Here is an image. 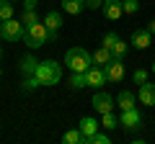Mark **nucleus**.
Masks as SVG:
<instances>
[{
	"instance_id": "obj_29",
	"label": "nucleus",
	"mask_w": 155,
	"mask_h": 144,
	"mask_svg": "<svg viewBox=\"0 0 155 144\" xmlns=\"http://www.w3.org/2000/svg\"><path fill=\"white\" fill-rule=\"evenodd\" d=\"M23 3V11H36V5H39V0H21Z\"/></svg>"
},
{
	"instance_id": "obj_35",
	"label": "nucleus",
	"mask_w": 155,
	"mask_h": 144,
	"mask_svg": "<svg viewBox=\"0 0 155 144\" xmlns=\"http://www.w3.org/2000/svg\"><path fill=\"white\" fill-rule=\"evenodd\" d=\"M13 3H18V0H13Z\"/></svg>"
},
{
	"instance_id": "obj_16",
	"label": "nucleus",
	"mask_w": 155,
	"mask_h": 144,
	"mask_svg": "<svg viewBox=\"0 0 155 144\" xmlns=\"http://www.w3.org/2000/svg\"><path fill=\"white\" fill-rule=\"evenodd\" d=\"M41 23H44L49 31H60V26H62V13H57V11L47 13V16L41 18Z\"/></svg>"
},
{
	"instance_id": "obj_17",
	"label": "nucleus",
	"mask_w": 155,
	"mask_h": 144,
	"mask_svg": "<svg viewBox=\"0 0 155 144\" xmlns=\"http://www.w3.org/2000/svg\"><path fill=\"white\" fill-rule=\"evenodd\" d=\"M36 67H39V59L34 54H26L21 59V64H18V70L23 72V75H34V72H36Z\"/></svg>"
},
{
	"instance_id": "obj_23",
	"label": "nucleus",
	"mask_w": 155,
	"mask_h": 144,
	"mask_svg": "<svg viewBox=\"0 0 155 144\" xmlns=\"http://www.w3.org/2000/svg\"><path fill=\"white\" fill-rule=\"evenodd\" d=\"M127 49H129V46L124 44L122 39H119V41H116L114 46H111V54H114V57H119V59H124V54H127Z\"/></svg>"
},
{
	"instance_id": "obj_15",
	"label": "nucleus",
	"mask_w": 155,
	"mask_h": 144,
	"mask_svg": "<svg viewBox=\"0 0 155 144\" xmlns=\"http://www.w3.org/2000/svg\"><path fill=\"white\" fill-rule=\"evenodd\" d=\"M85 11V0H62V13L67 16H78Z\"/></svg>"
},
{
	"instance_id": "obj_10",
	"label": "nucleus",
	"mask_w": 155,
	"mask_h": 144,
	"mask_svg": "<svg viewBox=\"0 0 155 144\" xmlns=\"http://www.w3.org/2000/svg\"><path fill=\"white\" fill-rule=\"evenodd\" d=\"M137 100L142 105H155V85L142 83V85H140V90H137Z\"/></svg>"
},
{
	"instance_id": "obj_9",
	"label": "nucleus",
	"mask_w": 155,
	"mask_h": 144,
	"mask_svg": "<svg viewBox=\"0 0 155 144\" xmlns=\"http://www.w3.org/2000/svg\"><path fill=\"white\" fill-rule=\"evenodd\" d=\"M101 11H104V16L109 18V21H119V18L124 16L122 0H104V5H101Z\"/></svg>"
},
{
	"instance_id": "obj_27",
	"label": "nucleus",
	"mask_w": 155,
	"mask_h": 144,
	"mask_svg": "<svg viewBox=\"0 0 155 144\" xmlns=\"http://www.w3.org/2000/svg\"><path fill=\"white\" fill-rule=\"evenodd\" d=\"M132 80H134V85H142V83H147V70H134Z\"/></svg>"
},
{
	"instance_id": "obj_13",
	"label": "nucleus",
	"mask_w": 155,
	"mask_h": 144,
	"mask_svg": "<svg viewBox=\"0 0 155 144\" xmlns=\"http://www.w3.org/2000/svg\"><path fill=\"white\" fill-rule=\"evenodd\" d=\"M134 103H137V95H134L132 90H122V93L116 95V105H119L122 111H129V108H134Z\"/></svg>"
},
{
	"instance_id": "obj_11",
	"label": "nucleus",
	"mask_w": 155,
	"mask_h": 144,
	"mask_svg": "<svg viewBox=\"0 0 155 144\" xmlns=\"http://www.w3.org/2000/svg\"><path fill=\"white\" fill-rule=\"evenodd\" d=\"M150 39H153V33H150L147 28H137V31L132 33V46L134 49H147Z\"/></svg>"
},
{
	"instance_id": "obj_28",
	"label": "nucleus",
	"mask_w": 155,
	"mask_h": 144,
	"mask_svg": "<svg viewBox=\"0 0 155 144\" xmlns=\"http://www.w3.org/2000/svg\"><path fill=\"white\" fill-rule=\"evenodd\" d=\"M116 41H119V36H116V33L111 31V33H106V36H104V41H101V44H104V46H109V49H111V46H114Z\"/></svg>"
},
{
	"instance_id": "obj_7",
	"label": "nucleus",
	"mask_w": 155,
	"mask_h": 144,
	"mask_svg": "<svg viewBox=\"0 0 155 144\" xmlns=\"http://www.w3.org/2000/svg\"><path fill=\"white\" fill-rule=\"evenodd\" d=\"M106 70V77H109V83H122L124 75H127V70H124V59H119V57H114V59L109 62V64L104 67Z\"/></svg>"
},
{
	"instance_id": "obj_2",
	"label": "nucleus",
	"mask_w": 155,
	"mask_h": 144,
	"mask_svg": "<svg viewBox=\"0 0 155 144\" xmlns=\"http://www.w3.org/2000/svg\"><path fill=\"white\" fill-rule=\"evenodd\" d=\"M39 77V83L41 85H57L62 80V64L60 62H54V59H44V62H39V67H36V72H34Z\"/></svg>"
},
{
	"instance_id": "obj_8",
	"label": "nucleus",
	"mask_w": 155,
	"mask_h": 144,
	"mask_svg": "<svg viewBox=\"0 0 155 144\" xmlns=\"http://www.w3.org/2000/svg\"><path fill=\"white\" fill-rule=\"evenodd\" d=\"M114 103L116 100L111 98L109 93H104V90H96V95H93V108L98 113H109V111H114Z\"/></svg>"
},
{
	"instance_id": "obj_4",
	"label": "nucleus",
	"mask_w": 155,
	"mask_h": 144,
	"mask_svg": "<svg viewBox=\"0 0 155 144\" xmlns=\"http://www.w3.org/2000/svg\"><path fill=\"white\" fill-rule=\"evenodd\" d=\"M85 83H88V88L93 90H101L106 83H109V77H106V70L98 64H91L88 70H85Z\"/></svg>"
},
{
	"instance_id": "obj_32",
	"label": "nucleus",
	"mask_w": 155,
	"mask_h": 144,
	"mask_svg": "<svg viewBox=\"0 0 155 144\" xmlns=\"http://www.w3.org/2000/svg\"><path fill=\"white\" fill-rule=\"evenodd\" d=\"M0 39H3V23H0Z\"/></svg>"
},
{
	"instance_id": "obj_26",
	"label": "nucleus",
	"mask_w": 155,
	"mask_h": 144,
	"mask_svg": "<svg viewBox=\"0 0 155 144\" xmlns=\"http://www.w3.org/2000/svg\"><path fill=\"white\" fill-rule=\"evenodd\" d=\"M88 144H109V134H101V131H96L93 136L88 139Z\"/></svg>"
},
{
	"instance_id": "obj_36",
	"label": "nucleus",
	"mask_w": 155,
	"mask_h": 144,
	"mask_svg": "<svg viewBox=\"0 0 155 144\" xmlns=\"http://www.w3.org/2000/svg\"><path fill=\"white\" fill-rule=\"evenodd\" d=\"M0 75H3V70H0Z\"/></svg>"
},
{
	"instance_id": "obj_31",
	"label": "nucleus",
	"mask_w": 155,
	"mask_h": 144,
	"mask_svg": "<svg viewBox=\"0 0 155 144\" xmlns=\"http://www.w3.org/2000/svg\"><path fill=\"white\" fill-rule=\"evenodd\" d=\"M147 31H150V33L155 36V21H150V23H147Z\"/></svg>"
},
{
	"instance_id": "obj_1",
	"label": "nucleus",
	"mask_w": 155,
	"mask_h": 144,
	"mask_svg": "<svg viewBox=\"0 0 155 144\" xmlns=\"http://www.w3.org/2000/svg\"><path fill=\"white\" fill-rule=\"evenodd\" d=\"M65 64L70 67V72H85L93 64V52L83 49V46H72L65 54Z\"/></svg>"
},
{
	"instance_id": "obj_19",
	"label": "nucleus",
	"mask_w": 155,
	"mask_h": 144,
	"mask_svg": "<svg viewBox=\"0 0 155 144\" xmlns=\"http://www.w3.org/2000/svg\"><path fill=\"white\" fill-rule=\"evenodd\" d=\"M101 126L111 131V129H116V126H119V118H116L111 111H109V113H101Z\"/></svg>"
},
{
	"instance_id": "obj_3",
	"label": "nucleus",
	"mask_w": 155,
	"mask_h": 144,
	"mask_svg": "<svg viewBox=\"0 0 155 144\" xmlns=\"http://www.w3.org/2000/svg\"><path fill=\"white\" fill-rule=\"evenodd\" d=\"M21 41L28 46V49H39V46H44L47 41H49V28H47L41 21L34 23V26H26V31H23V39H21Z\"/></svg>"
},
{
	"instance_id": "obj_6",
	"label": "nucleus",
	"mask_w": 155,
	"mask_h": 144,
	"mask_svg": "<svg viewBox=\"0 0 155 144\" xmlns=\"http://www.w3.org/2000/svg\"><path fill=\"white\" fill-rule=\"evenodd\" d=\"M119 126L127 129V131H134V129H140V126H142V113H140L137 108L122 111V116H119Z\"/></svg>"
},
{
	"instance_id": "obj_22",
	"label": "nucleus",
	"mask_w": 155,
	"mask_h": 144,
	"mask_svg": "<svg viewBox=\"0 0 155 144\" xmlns=\"http://www.w3.org/2000/svg\"><path fill=\"white\" fill-rule=\"evenodd\" d=\"M41 18L36 16V11H23V16H21V23L23 26H34V23H39Z\"/></svg>"
},
{
	"instance_id": "obj_24",
	"label": "nucleus",
	"mask_w": 155,
	"mask_h": 144,
	"mask_svg": "<svg viewBox=\"0 0 155 144\" xmlns=\"http://www.w3.org/2000/svg\"><path fill=\"white\" fill-rule=\"evenodd\" d=\"M122 8H124L127 16H132V13L140 11V3H137V0H122Z\"/></svg>"
},
{
	"instance_id": "obj_18",
	"label": "nucleus",
	"mask_w": 155,
	"mask_h": 144,
	"mask_svg": "<svg viewBox=\"0 0 155 144\" xmlns=\"http://www.w3.org/2000/svg\"><path fill=\"white\" fill-rule=\"evenodd\" d=\"M62 142L65 144H85V136L80 129H67L65 134H62Z\"/></svg>"
},
{
	"instance_id": "obj_30",
	"label": "nucleus",
	"mask_w": 155,
	"mask_h": 144,
	"mask_svg": "<svg viewBox=\"0 0 155 144\" xmlns=\"http://www.w3.org/2000/svg\"><path fill=\"white\" fill-rule=\"evenodd\" d=\"M104 5V0H85V8L88 11H96V8H101Z\"/></svg>"
},
{
	"instance_id": "obj_21",
	"label": "nucleus",
	"mask_w": 155,
	"mask_h": 144,
	"mask_svg": "<svg viewBox=\"0 0 155 144\" xmlns=\"http://www.w3.org/2000/svg\"><path fill=\"white\" fill-rule=\"evenodd\" d=\"M70 85H72L75 90L85 88V85H88V83H85V72H72V77H70Z\"/></svg>"
},
{
	"instance_id": "obj_25",
	"label": "nucleus",
	"mask_w": 155,
	"mask_h": 144,
	"mask_svg": "<svg viewBox=\"0 0 155 144\" xmlns=\"http://www.w3.org/2000/svg\"><path fill=\"white\" fill-rule=\"evenodd\" d=\"M39 85H41V83H39V77H36V75H26V83H23V90H36Z\"/></svg>"
},
{
	"instance_id": "obj_34",
	"label": "nucleus",
	"mask_w": 155,
	"mask_h": 144,
	"mask_svg": "<svg viewBox=\"0 0 155 144\" xmlns=\"http://www.w3.org/2000/svg\"><path fill=\"white\" fill-rule=\"evenodd\" d=\"M0 59H3V49H0Z\"/></svg>"
},
{
	"instance_id": "obj_12",
	"label": "nucleus",
	"mask_w": 155,
	"mask_h": 144,
	"mask_svg": "<svg viewBox=\"0 0 155 144\" xmlns=\"http://www.w3.org/2000/svg\"><path fill=\"white\" fill-rule=\"evenodd\" d=\"M78 129L83 131V136H85V144H88V139H91V136H93V134H96V131L101 129V124L96 121V118L85 116V118H80V126H78Z\"/></svg>"
},
{
	"instance_id": "obj_14",
	"label": "nucleus",
	"mask_w": 155,
	"mask_h": 144,
	"mask_svg": "<svg viewBox=\"0 0 155 144\" xmlns=\"http://www.w3.org/2000/svg\"><path fill=\"white\" fill-rule=\"evenodd\" d=\"M111 59H114V54H111V49H109V46H104V44L93 52V64H98V67H106Z\"/></svg>"
},
{
	"instance_id": "obj_5",
	"label": "nucleus",
	"mask_w": 155,
	"mask_h": 144,
	"mask_svg": "<svg viewBox=\"0 0 155 144\" xmlns=\"http://www.w3.org/2000/svg\"><path fill=\"white\" fill-rule=\"evenodd\" d=\"M23 31H26V26H23L21 21H16V18L3 21V39H5V41H21L23 39Z\"/></svg>"
},
{
	"instance_id": "obj_20",
	"label": "nucleus",
	"mask_w": 155,
	"mask_h": 144,
	"mask_svg": "<svg viewBox=\"0 0 155 144\" xmlns=\"http://www.w3.org/2000/svg\"><path fill=\"white\" fill-rule=\"evenodd\" d=\"M8 18H13V3H8V0H0V23L8 21Z\"/></svg>"
},
{
	"instance_id": "obj_33",
	"label": "nucleus",
	"mask_w": 155,
	"mask_h": 144,
	"mask_svg": "<svg viewBox=\"0 0 155 144\" xmlns=\"http://www.w3.org/2000/svg\"><path fill=\"white\" fill-rule=\"evenodd\" d=\"M153 75H155V62H153Z\"/></svg>"
}]
</instances>
